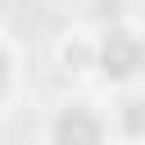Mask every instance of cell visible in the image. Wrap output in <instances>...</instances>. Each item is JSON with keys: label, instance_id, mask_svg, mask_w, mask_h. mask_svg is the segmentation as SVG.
Here are the masks:
<instances>
[{"label": "cell", "instance_id": "obj_1", "mask_svg": "<svg viewBox=\"0 0 145 145\" xmlns=\"http://www.w3.org/2000/svg\"><path fill=\"white\" fill-rule=\"evenodd\" d=\"M140 63H145V50H140L136 36H127V32L104 36V45H100V68H104L109 77H131Z\"/></svg>", "mask_w": 145, "mask_h": 145}, {"label": "cell", "instance_id": "obj_2", "mask_svg": "<svg viewBox=\"0 0 145 145\" xmlns=\"http://www.w3.org/2000/svg\"><path fill=\"white\" fill-rule=\"evenodd\" d=\"M54 145H100V122L86 109H68L54 122Z\"/></svg>", "mask_w": 145, "mask_h": 145}, {"label": "cell", "instance_id": "obj_3", "mask_svg": "<svg viewBox=\"0 0 145 145\" xmlns=\"http://www.w3.org/2000/svg\"><path fill=\"white\" fill-rule=\"evenodd\" d=\"M122 109H127V131H140V127H145V104L131 100V104H122Z\"/></svg>", "mask_w": 145, "mask_h": 145}, {"label": "cell", "instance_id": "obj_4", "mask_svg": "<svg viewBox=\"0 0 145 145\" xmlns=\"http://www.w3.org/2000/svg\"><path fill=\"white\" fill-rule=\"evenodd\" d=\"M5 82H9V63H5V54H0V91H5Z\"/></svg>", "mask_w": 145, "mask_h": 145}]
</instances>
